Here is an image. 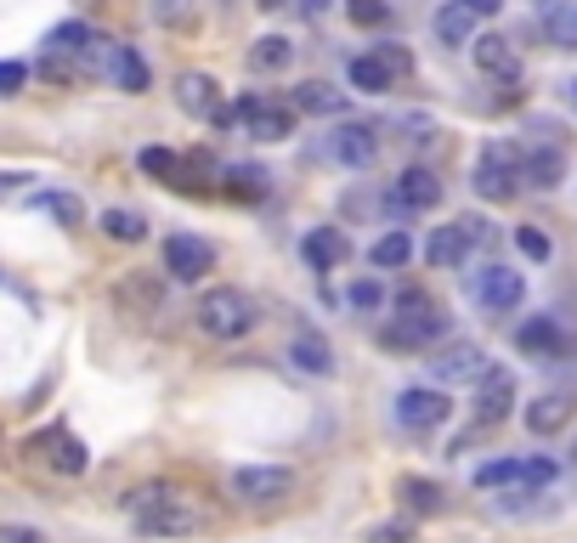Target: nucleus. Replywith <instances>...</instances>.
<instances>
[{
	"label": "nucleus",
	"mask_w": 577,
	"mask_h": 543,
	"mask_svg": "<svg viewBox=\"0 0 577 543\" xmlns=\"http://www.w3.org/2000/svg\"><path fill=\"white\" fill-rule=\"evenodd\" d=\"M125 510H130V526L148 532V537H187V532L204 526L199 499H192V492H181V487H170V481L136 487L130 499H125Z\"/></svg>",
	"instance_id": "1"
},
{
	"label": "nucleus",
	"mask_w": 577,
	"mask_h": 543,
	"mask_svg": "<svg viewBox=\"0 0 577 543\" xmlns=\"http://www.w3.org/2000/svg\"><path fill=\"white\" fill-rule=\"evenodd\" d=\"M261 306H255V294H244V289H210L204 301H199V328L210 334V340H244V334H255L261 328Z\"/></svg>",
	"instance_id": "2"
},
{
	"label": "nucleus",
	"mask_w": 577,
	"mask_h": 543,
	"mask_svg": "<svg viewBox=\"0 0 577 543\" xmlns=\"http://www.w3.org/2000/svg\"><path fill=\"white\" fill-rule=\"evenodd\" d=\"M521 147L515 142H493V147H481V159H475V192L481 199H493V205H510L515 192H521Z\"/></svg>",
	"instance_id": "3"
},
{
	"label": "nucleus",
	"mask_w": 577,
	"mask_h": 543,
	"mask_svg": "<svg viewBox=\"0 0 577 543\" xmlns=\"http://www.w3.org/2000/svg\"><path fill=\"white\" fill-rule=\"evenodd\" d=\"M442 328H448L442 306L430 301L424 289H402L397 294V328L385 340H391V345H430V340H442Z\"/></svg>",
	"instance_id": "4"
},
{
	"label": "nucleus",
	"mask_w": 577,
	"mask_h": 543,
	"mask_svg": "<svg viewBox=\"0 0 577 543\" xmlns=\"http://www.w3.org/2000/svg\"><path fill=\"white\" fill-rule=\"evenodd\" d=\"M176 103H181V114H192V119L232 125V108L221 103V80H216V74H199V69L176 74Z\"/></svg>",
	"instance_id": "5"
},
{
	"label": "nucleus",
	"mask_w": 577,
	"mask_h": 543,
	"mask_svg": "<svg viewBox=\"0 0 577 543\" xmlns=\"http://www.w3.org/2000/svg\"><path fill=\"white\" fill-rule=\"evenodd\" d=\"M430 368V379H442V385H470V379H481L493 363H487V352H481L475 340H448L437 357L424 363Z\"/></svg>",
	"instance_id": "6"
},
{
	"label": "nucleus",
	"mask_w": 577,
	"mask_h": 543,
	"mask_svg": "<svg viewBox=\"0 0 577 543\" xmlns=\"http://www.w3.org/2000/svg\"><path fill=\"white\" fill-rule=\"evenodd\" d=\"M232 492L244 504H277L295 492V470H283V464H244V470H232Z\"/></svg>",
	"instance_id": "7"
},
{
	"label": "nucleus",
	"mask_w": 577,
	"mask_h": 543,
	"mask_svg": "<svg viewBox=\"0 0 577 543\" xmlns=\"http://www.w3.org/2000/svg\"><path fill=\"white\" fill-rule=\"evenodd\" d=\"M323 154L346 170H363V165L379 159V136H374V125H334L323 136Z\"/></svg>",
	"instance_id": "8"
},
{
	"label": "nucleus",
	"mask_w": 577,
	"mask_h": 543,
	"mask_svg": "<svg viewBox=\"0 0 577 543\" xmlns=\"http://www.w3.org/2000/svg\"><path fill=\"white\" fill-rule=\"evenodd\" d=\"M437 205H442L437 170L413 165V170H402V176L391 181V210H397V216H424V210H437Z\"/></svg>",
	"instance_id": "9"
},
{
	"label": "nucleus",
	"mask_w": 577,
	"mask_h": 543,
	"mask_svg": "<svg viewBox=\"0 0 577 543\" xmlns=\"http://www.w3.org/2000/svg\"><path fill=\"white\" fill-rule=\"evenodd\" d=\"M448 414H453L448 390L413 385V390H402V397H397V425L402 430H437V425H448Z\"/></svg>",
	"instance_id": "10"
},
{
	"label": "nucleus",
	"mask_w": 577,
	"mask_h": 543,
	"mask_svg": "<svg viewBox=\"0 0 577 543\" xmlns=\"http://www.w3.org/2000/svg\"><path fill=\"white\" fill-rule=\"evenodd\" d=\"M165 272L176 278V283H199L204 272H216V250L204 238H192V232H176L170 243H165Z\"/></svg>",
	"instance_id": "11"
},
{
	"label": "nucleus",
	"mask_w": 577,
	"mask_h": 543,
	"mask_svg": "<svg viewBox=\"0 0 577 543\" xmlns=\"http://www.w3.org/2000/svg\"><path fill=\"white\" fill-rule=\"evenodd\" d=\"M238 119H244V130L255 136V142H283L288 130H295V103H261V96H244L238 103Z\"/></svg>",
	"instance_id": "12"
},
{
	"label": "nucleus",
	"mask_w": 577,
	"mask_h": 543,
	"mask_svg": "<svg viewBox=\"0 0 577 543\" xmlns=\"http://www.w3.org/2000/svg\"><path fill=\"white\" fill-rule=\"evenodd\" d=\"M470 58H475V69L487 74V80H504V85L521 80V52H515L504 34H475L470 40Z\"/></svg>",
	"instance_id": "13"
},
{
	"label": "nucleus",
	"mask_w": 577,
	"mask_h": 543,
	"mask_svg": "<svg viewBox=\"0 0 577 543\" xmlns=\"http://www.w3.org/2000/svg\"><path fill=\"white\" fill-rule=\"evenodd\" d=\"M521 294H526V278L510 272V267H499V261L475 278V301L487 306V312H515V306H521Z\"/></svg>",
	"instance_id": "14"
},
{
	"label": "nucleus",
	"mask_w": 577,
	"mask_h": 543,
	"mask_svg": "<svg viewBox=\"0 0 577 543\" xmlns=\"http://www.w3.org/2000/svg\"><path fill=\"white\" fill-rule=\"evenodd\" d=\"M475 385H481V390H475V419H481V425L510 419V408H515V379H510L504 368H487Z\"/></svg>",
	"instance_id": "15"
},
{
	"label": "nucleus",
	"mask_w": 577,
	"mask_h": 543,
	"mask_svg": "<svg viewBox=\"0 0 577 543\" xmlns=\"http://www.w3.org/2000/svg\"><path fill=\"white\" fill-rule=\"evenodd\" d=\"M544 130H549V125H544ZM521 176L533 181L538 192H549V187H560V181H566V147L555 142V130H549V142H538L533 154L521 159Z\"/></svg>",
	"instance_id": "16"
},
{
	"label": "nucleus",
	"mask_w": 577,
	"mask_h": 543,
	"mask_svg": "<svg viewBox=\"0 0 577 543\" xmlns=\"http://www.w3.org/2000/svg\"><path fill=\"white\" fill-rule=\"evenodd\" d=\"M571 414H577V397H571V390H544V397L538 403H526V430H533V436H555V430H566L571 425Z\"/></svg>",
	"instance_id": "17"
},
{
	"label": "nucleus",
	"mask_w": 577,
	"mask_h": 543,
	"mask_svg": "<svg viewBox=\"0 0 577 543\" xmlns=\"http://www.w3.org/2000/svg\"><path fill=\"white\" fill-rule=\"evenodd\" d=\"M114 306L130 312V317H154V312L165 306V283L148 278V272H130V278L114 289Z\"/></svg>",
	"instance_id": "18"
},
{
	"label": "nucleus",
	"mask_w": 577,
	"mask_h": 543,
	"mask_svg": "<svg viewBox=\"0 0 577 543\" xmlns=\"http://www.w3.org/2000/svg\"><path fill=\"white\" fill-rule=\"evenodd\" d=\"M397 499L408 515H442L448 510V487L442 481H424V476H402L397 481Z\"/></svg>",
	"instance_id": "19"
},
{
	"label": "nucleus",
	"mask_w": 577,
	"mask_h": 543,
	"mask_svg": "<svg viewBox=\"0 0 577 543\" xmlns=\"http://www.w3.org/2000/svg\"><path fill=\"white\" fill-rule=\"evenodd\" d=\"M34 448H52V453H45V464H52L57 476H85V464H91L85 441H80V436H69V430H52V436H40Z\"/></svg>",
	"instance_id": "20"
},
{
	"label": "nucleus",
	"mask_w": 577,
	"mask_h": 543,
	"mask_svg": "<svg viewBox=\"0 0 577 543\" xmlns=\"http://www.w3.org/2000/svg\"><path fill=\"white\" fill-rule=\"evenodd\" d=\"M475 23H481V12L470 7V0H448L430 29H437L442 45H470V40H475Z\"/></svg>",
	"instance_id": "21"
},
{
	"label": "nucleus",
	"mask_w": 577,
	"mask_h": 543,
	"mask_svg": "<svg viewBox=\"0 0 577 543\" xmlns=\"http://www.w3.org/2000/svg\"><path fill=\"white\" fill-rule=\"evenodd\" d=\"M288 363H295L301 374L328 379V374H334V345H328L323 334H295V345H288Z\"/></svg>",
	"instance_id": "22"
},
{
	"label": "nucleus",
	"mask_w": 577,
	"mask_h": 543,
	"mask_svg": "<svg viewBox=\"0 0 577 543\" xmlns=\"http://www.w3.org/2000/svg\"><path fill=\"white\" fill-rule=\"evenodd\" d=\"M470 250H475V243H470V232L453 221V227H437V232H430V243H424V261H430V267H459Z\"/></svg>",
	"instance_id": "23"
},
{
	"label": "nucleus",
	"mask_w": 577,
	"mask_h": 543,
	"mask_svg": "<svg viewBox=\"0 0 577 543\" xmlns=\"http://www.w3.org/2000/svg\"><path fill=\"white\" fill-rule=\"evenodd\" d=\"M346 255H352V243H346L340 227H317V232L306 238V261H312V272H334Z\"/></svg>",
	"instance_id": "24"
},
{
	"label": "nucleus",
	"mask_w": 577,
	"mask_h": 543,
	"mask_svg": "<svg viewBox=\"0 0 577 543\" xmlns=\"http://www.w3.org/2000/svg\"><path fill=\"white\" fill-rule=\"evenodd\" d=\"M515 345H521L526 357H555V352H566V334H560L555 317H533V323H521Z\"/></svg>",
	"instance_id": "25"
},
{
	"label": "nucleus",
	"mask_w": 577,
	"mask_h": 543,
	"mask_svg": "<svg viewBox=\"0 0 577 543\" xmlns=\"http://www.w3.org/2000/svg\"><path fill=\"white\" fill-rule=\"evenodd\" d=\"M288 103H295V114H346V91H334L323 80H301Z\"/></svg>",
	"instance_id": "26"
},
{
	"label": "nucleus",
	"mask_w": 577,
	"mask_h": 543,
	"mask_svg": "<svg viewBox=\"0 0 577 543\" xmlns=\"http://www.w3.org/2000/svg\"><path fill=\"white\" fill-rule=\"evenodd\" d=\"M108 80L119 85V91H148V63H141V52L136 45H114V69H108Z\"/></svg>",
	"instance_id": "27"
},
{
	"label": "nucleus",
	"mask_w": 577,
	"mask_h": 543,
	"mask_svg": "<svg viewBox=\"0 0 577 543\" xmlns=\"http://www.w3.org/2000/svg\"><path fill=\"white\" fill-rule=\"evenodd\" d=\"M538 18H544L555 45H577V7L571 0H538Z\"/></svg>",
	"instance_id": "28"
},
{
	"label": "nucleus",
	"mask_w": 577,
	"mask_h": 543,
	"mask_svg": "<svg viewBox=\"0 0 577 543\" xmlns=\"http://www.w3.org/2000/svg\"><path fill=\"white\" fill-rule=\"evenodd\" d=\"M352 85H357V91H368V96H385V91L397 85V74L385 69V58H379V52H368V58H352Z\"/></svg>",
	"instance_id": "29"
},
{
	"label": "nucleus",
	"mask_w": 577,
	"mask_h": 543,
	"mask_svg": "<svg viewBox=\"0 0 577 543\" xmlns=\"http://www.w3.org/2000/svg\"><path fill=\"white\" fill-rule=\"evenodd\" d=\"M288 58H295V45H288L283 34H261L250 45V69L255 74H272V69H288Z\"/></svg>",
	"instance_id": "30"
},
{
	"label": "nucleus",
	"mask_w": 577,
	"mask_h": 543,
	"mask_svg": "<svg viewBox=\"0 0 577 543\" xmlns=\"http://www.w3.org/2000/svg\"><path fill=\"white\" fill-rule=\"evenodd\" d=\"M413 261V238L397 227V232H385L379 243H374V267H385V272H397V267H408Z\"/></svg>",
	"instance_id": "31"
},
{
	"label": "nucleus",
	"mask_w": 577,
	"mask_h": 543,
	"mask_svg": "<svg viewBox=\"0 0 577 543\" xmlns=\"http://www.w3.org/2000/svg\"><path fill=\"white\" fill-rule=\"evenodd\" d=\"M136 165L148 170V176H159V181H187V159H176L170 147H141Z\"/></svg>",
	"instance_id": "32"
},
{
	"label": "nucleus",
	"mask_w": 577,
	"mask_h": 543,
	"mask_svg": "<svg viewBox=\"0 0 577 543\" xmlns=\"http://www.w3.org/2000/svg\"><path fill=\"white\" fill-rule=\"evenodd\" d=\"M515 481H526V464L521 459H487L475 470V487L481 492H493V487H515Z\"/></svg>",
	"instance_id": "33"
},
{
	"label": "nucleus",
	"mask_w": 577,
	"mask_h": 543,
	"mask_svg": "<svg viewBox=\"0 0 577 543\" xmlns=\"http://www.w3.org/2000/svg\"><path fill=\"white\" fill-rule=\"evenodd\" d=\"M103 232L114 243H141V238H148V221H141L136 210H103Z\"/></svg>",
	"instance_id": "34"
},
{
	"label": "nucleus",
	"mask_w": 577,
	"mask_h": 543,
	"mask_svg": "<svg viewBox=\"0 0 577 543\" xmlns=\"http://www.w3.org/2000/svg\"><path fill=\"white\" fill-rule=\"evenodd\" d=\"M34 205H40L45 216H57L63 227H80V221H85V205L74 199V192H40V199H34Z\"/></svg>",
	"instance_id": "35"
},
{
	"label": "nucleus",
	"mask_w": 577,
	"mask_h": 543,
	"mask_svg": "<svg viewBox=\"0 0 577 543\" xmlns=\"http://www.w3.org/2000/svg\"><path fill=\"white\" fill-rule=\"evenodd\" d=\"M346 12L357 29H385L391 23V0H346Z\"/></svg>",
	"instance_id": "36"
},
{
	"label": "nucleus",
	"mask_w": 577,
	"mask_h": 543,
	"mask_svg": "<svg viewBox=\"0 0 577 543\" xmlns=\"http://www.w3.org/2000/svg\"><path fill=\"white\" fill-rule=\"evenodd\" d=\"M227 192H238V199H261V192H266V176H261L255 165H238V170H227Z\"/></svg>",
	"instance_id": "37"
},
{
	"label": "nucleus",
	"mask_w": 577,
	"mask_h": 543,
	"mask_svg": "<svg viewBox=\"0 0 577 543\" xmlns=\"http://www.w3.org/2000/svg\"><path fill=\"white\" fill-rule=\"evenodd\" d=\"M515 243H521V255H526V261H549V250H555L544 227H515Z\"/></svg>",
	"instance_id": "38"
},
{
	"label": "nucleus",
	"mask_w": 577,
	"mask_h": 543,
	"mask_svg": "<svg viewBox=\"0 0 577 543\" xmlns=\"http://www.w3.org/2000/svg\"><path fill=\"white\" fill-rule=\"evenodd\" d=\"M192 7H199V0H154V23L176 29V23H187V18H192Z\"/></svg>",
	"instance_id": "39"
},
{
	"label": "nucleus",
	"mask_w": 577,
	"mask_h": 543,
	"mask_svg": "<svg viewBox=\"0 0 577 543\" xmlns=\"http://www.w3.org/2000/svg\"><path fill=\"white\" fill-rule=\"evenodd\" d=\"M374 52L385 58V69H391V74H408L413 69V52H408V45H397V40H379Z\"/></svg>",
	"instance_id": "40"
},
{
	"label": "nucleus",
	"mask_w": 577,
	"mask_h": 543,
	"mask_svg": "<svg viewBox=\"0 0 577 543\" xmlns=\"http://www.w3.org/2000/svg\"><path fill=\"white\" fill-rule=\"evenodd\" d=\"M379 301H385V289H379L374 278L352 283V306H357V312H379Z\"/></svg>",
	"instance_id": "41"
},
{
	"label": "nucleus",
	"mask_w": 577,
	"mask_h": 543,
	"mask_svg": "<svg viewBox=\"0 0 577 543\" xmlns=\"http://www.w3.org/2000/svg\"><path fill=\"white\" fill-rule=\"evenodd\" d=\"M368 543H413V521H408V515H402V521H385V526H374Z\"/></svg>",
	"instance_id": "42"
},
{
	"label": "nucleus",
	"mask_w": 577,
	"mask_h": 543,
	"mask_svg": "<svg viewBox=\"0 0 577 543\" xmlns=\"http://www.w3.org/2000/svg\"><path fill=\"white\" fill-rule=\"evenodd\" d=\"M23 80H29V69H23V63H0V96H18V91H23Z\"/></svg>",
	"instance_id": "43"
},
{
	"label": "nucleus",
	"mask_w": 577,
	"mask_h": 543,
	"mask_svg": "<svg viewBox=\"0 0 577 543\" xmlns=\"http://www.w3.org/2000/svg\"><path fill=\"white\" fill-rule=\"evenodd\" d=\"M555 481V459H526V481L521 487H549Z\"/></svg>",
	"instance_id": "44"
},
{
	"label": "nucleus",
	"mask_w": 577,
	"mask_h": 543,
	"mask_svg": "<svg viewBox=\"0 0 577 543\" xmlns=\"http://www.w3.org/2000/svg\"><path fill=\"white\" fill-rule=\"evenodd\" d=\"M459 227L470 232V243H487L493 232H487V221H481V216H459Z\"/></svg>",
	"instance_id": "45"
},
{
	"label": "nucleus",
	"mask_w": 577,
	"mask_h": 543,
	"mask_svg": "<svg viewBox=\"0 0 577 543\" xmlns=\"http://www.w3.org/2000/svg\"><path fill=\"white\" fill-rule=\"evenodd\" d=\"M295 7H301L306 18H317V12H328V7H334V0H295Z\"/></svg>",
	"instance_id": "46"
},
{
	"label": "nucleus",
	"mask_w": 577,
	"mask_h": 543,
	"mask_svg": "<svg viewBox=\"0 0 577 543\" xmlns=\"http://www.w3.org/2000/svg\"><path fill=\"white\" fill-rule=\"evenodd\" d=\"M470 7H475L481 18H499V7H504V0H470Z\"/></svg>",
	"instance_id": "47"
},
{
	"label": "nucleus",
	"mask_w": 577,
	"mask_h": 543,
	"mask_svg": "<svg viewBox=\"0 0 577 543\" xmlns=\"http://www.w3.org/2000/svg\"><path fill=\"white\" fill-rule=\"evenodd\" d=\"M7 543H40V532H29V526H23V532H7Z\"/></svg>",
	"instance_id": "48"
},
{
	"label": "nucleus",
	"mask_w": 577,
	"mask_h": 543,
	"mask_svg": "<svg viewBox=\"0 0 577 543\" xmlns=\"http://www.w3.org/2000/svg\"><path fill=\"white\" fill-rule=\"evenodd\" d=\"M566 91H571V103H577V80H571V85H566Z\"/></svg>",
	"instance_id": "49"
},
{
	"label": "nucleus",
	"mask_w": 577,
	"mask_h": 543,
	"mask_svg": "<svg viewBox=\"0 0 577 543\" xmlns=\"http://www.w3.org/2000/svg\"><path fill=\"white\" fill-rule=\"evenodd\" d=\"M261 7H283V0H261Z\"/></svg>",
	"instance_id": "50"
}]
</instances>
